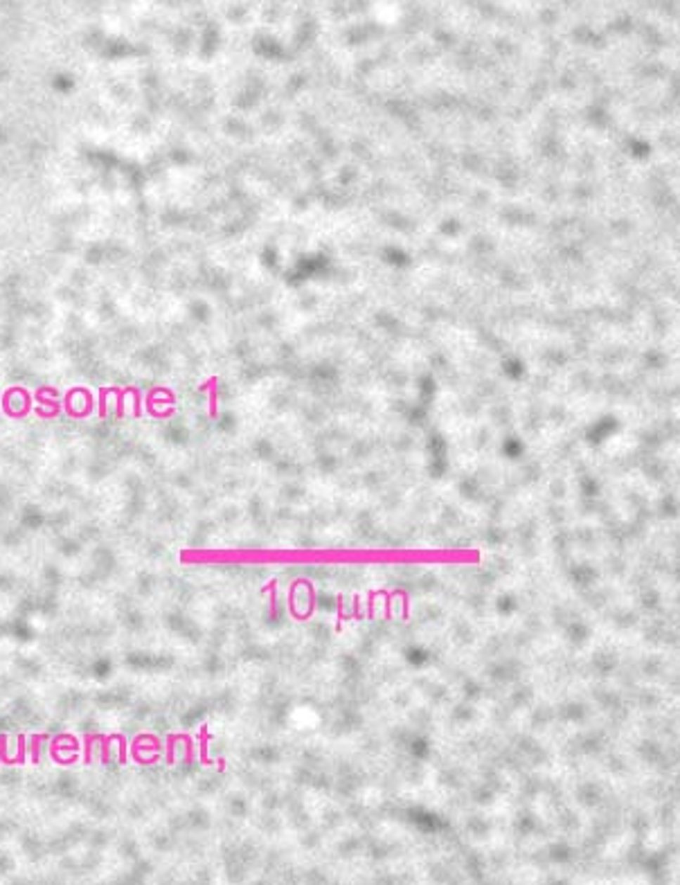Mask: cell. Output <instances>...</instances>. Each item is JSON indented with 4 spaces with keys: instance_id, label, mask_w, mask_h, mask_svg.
<instances>
[{
    "instance_id": "6da1fadb",
    "label": "cell",
    "mask_w": 680,
    "mask_h": 885,
    "mask_svg": "<svg viewBox=\"0 0 680 885\" xmlns=\"http://www.w3.org/2000/svg\"><path fill=\"white\" fill-rule=\"evenodd\" d=\"M41 739H48L46 735H37V737H32V757H34V761L39 764V744H41Z\"/></svg>"
}]
</instances>
